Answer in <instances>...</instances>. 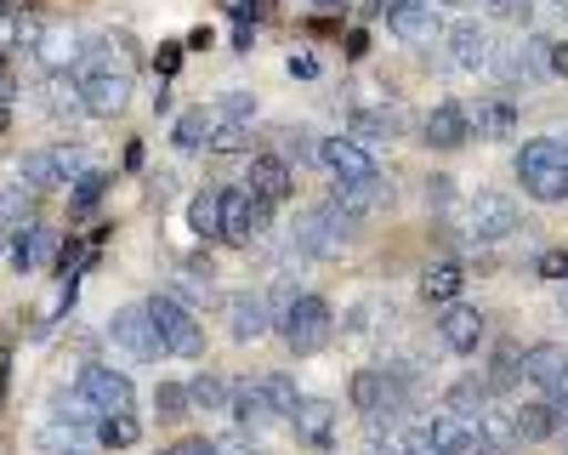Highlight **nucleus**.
Instances as JSON below:
<instances>
[{"mask_svg":"<svg viewBox=\"0 0 568 455\" xmlns=\"http://www.w3.org/2000/svg\"><path fill=\"white\" fill-rule=\"evenodd\" d=\"M471 433H478V444H484V449H495V455L517 444L511 410H495V404H489V410H478V416H471Z\"/></svg>","mask_w":568,"mask_h":455,"instance_id":"27","label":"nucleus"},{"mask_svg":"<svg viewBox=\"0 0 568 455\" xmlns=\"http://www.w3.org/2000/svg\"><path fill=\"white\" fill-rule=\"evenodd\" d=\"M267 200H256L251 189H222V240L251 251L262 234H267Z\"/></svg>","mask_w":568,"mask_h":455,"instance_id":"7","label":"nucleus"},{"mask_svg":"<svg viewBox=\"0 0 568 455\" xmlns=\"http://www.w3.org/2000/svg\"><path fill=\"white\" fill-rule=\"evenodd\" d=\"M404 455H433V438H426V427H409L404 438H393Z\"/></svg>","mask_w":568,"mask_h":455,"instance_id":"50","label":"nucleus"},{"mask_svg":"<svg viewBox=\"0 0 568 455\" xmlns=\"http://www.w3.org/2000/svg\"><path fill=\"white\" fill-rule=\"evenodd\" d=\"M393 114H375V109H353V120H347V136L353 143H364V149H382V143H393Z\"/></svg>","mask_w":568,"mask_h":455,"instance_id":"32","label":"nucleus"},{"mask_svg":"<svg viewBox=\"0 0 568 455\" xmlns=\"http://www.w3.org/2000/svg\"><path fill=\"white\" fill-rule=\"evenodd\" d=\"M546 63H551V74L568 80V40H551V46H546Z\"/></svg>","mask_w":568,"mask_h":455,"instance_id":"52","label":"nucleus"},{"mask_svg":"<svg viewBox=\"0 0 568 455\" xmlns=\"http://www.w3.org/2000/svg\"><path fill=\"white\" fill-rule=\"evenodd\" d=\"M165 455H216V449H211V438H176Z\"/></svg>","mask_w":568,"mask_h":455,"instance_id":"53","label":"nucleus"},{"mask_svg":"<svg viewBox=\"0 0 568 455\" xmlns=\"http://www.w3.org/2000/svg\"><path fill=\"white\" fill-rule=\"evenodd\" d=\"M562 422H568V416H562Z\"/></svg>","mask_w":568,"mask_h":455,"instance_id":"63","label":"nucleus"},{"mask_svg":"<svg viewBox=\"0 0 568 455\" xmlns=\"http://www.w3.org/2000/svg\"><path fill=\"white\" fill-rule=\"evenodd\" d=\"M187 404H194V410H227V382L200 371L194 382H187Z\"/></svg>","mask_w":568,"mask_h":455,"instance_id":"37","label":"nucleus"},{"mask_svg":"<svg viewBox=\"0 0 568 455\" xmlns=\"http://www.w3.org/2000/svg\"><path fill=\"white\" fill-rule=\"evenodd\" d=\"M103 194H109V176L85 165V171L74 176V194H69V205H74V211H91V205H98Z\"/></svg>","mask_w":568,"mask_h":455,"instance_id":"41","label":"nucleus"},{"mask_svg":"<svg viewBox=\"0 0 568 455\" xmlns=\"http://www.w3.org/2000/svg\"><path fill=\"white\" fill-rule=\"evenodd\" d=\"M273 143H278V160L284 165H307V160H318V143H313V131H302V125H278V136H273Z\"/></svg>","mask_w":568,"mask_h":455,"instance_id":"35","label":"nucleus"},{"mask_svg":"<svg viewBox=\"0 0 568 455\" xmlns=\"http://www.w3.org/2000/svg\"><path fill=\"white\" fill-rule=\"evenodd\" d=\"M52 410H58V422H63V427H80V433H91V427H98V410H91L80 393H69V398L58 393V398H52Z\"/></svg>","mask_w":568,"mask_h":455,"instance_id":"39","label":"nucleus"},{"mask_svg":"<svg viewBox=\"0 0 568 455\" xmlns=\"http://www.w3.org/2000/svg\"><path fill=\"white\" fill-rule=\"evenodd\" d=\"M58 165H63V176L74 182V176L85 171V149H80V143H58Z\"/></svg>","mask_w":568,"mask_h":455,"instance_id":"49","label":"nucleus"},{"mask_svg":"<svg viewBox=\"0 0 568 455\" xmlns=\"http://www.w3.org/2000/svg\"><path fill=\"white\" fill-rule=\"evenodd\" d=\"M557 313H562V318H568V280H562V285H557Z\"/></svg>","mask_w":568,"mask_h":455,"instance_id":"57","label":"nucleus"},{"mask_svg":"<svg viewBox=\"0 0 568 455\" xmlns=\"http://www.w3.org/2000/svg\"><path fill=\"white\" fill-rule=\"evenodd\" d=\"M273 331L284 336V347H291V353L313 358V353H324V347H329V336H336V313H329V302H324V296H296V302H291V313H284Z\"/></svg>","mask_w":568,"mask_h":455,"instance_id":"3","label":"nucleus"},{"mask_svg":"<svg viewBox=\"0 0 568 455\" xmlns=\"http://www.w3.org/2000/svg\"><path fill=\"white\" fill-rule=\"evenodd\" d=\"M18 182L23 189H34V194H52V189H63V165H58V149H29L23 160H18Z\"/></svg>","mask_w":568,"mask_h":455,"instance_id":"22","label":"nucleus"},{"mask_svg":"<svg viewBox=\"0 0 568 455\" xmlns=\"http://www.w3.org/2000/svg\"><path fill=\"white\" fill-rule=\"evenodd\" d=\"M426 205H433V211H444V205H455V176H426Z\"/></svg>","mask_w":568,"mask_h":455,"instance_id":"48","label":"nucleus"},{"mask_svg":"<svg viewBox=\"0 0 568 455\" xmlns=\"http://www.w3.org/2000/svg\"><path fill=\"white\" fill-rule=\"evenodd\" d=\"M347 240H353V216H347L336 200H324V205L302 211V222H296V251H307V256H318V262L342 256Z\"/></svg>","mask_w":568,"mask_h":455,"instance_id":"4","label":"nucleus"},{"mask_svg":"<svg viewBox=\"0 0 568 455\" xmlns=\"http://www.w3.org/2000/svg\"><path fill=\"white\" fill-rule=\"evenodd\" d=\"M387 29H393L404 46H433V40H444V18H438L433 0H398V7L387 12Z\"/></svg>","mask_w":568,"mask_h":455,"instance_id":"10","label":"nucleus"},{"mask_svg":"<svg viewBox=\"0 0 568 455\" xmlns=\"http://www.w3.org/2000/svg\"><path fill=\"white\" fill-rule=\"evenodd\" d=\"M546 46H551L546 34H529V40L511 52V63H506V69H511V74H524V80H546V74H551V63H546Z\"/></svg>","mask_w":568,"mask_h":455,"instance_id":"33","label":"nucleus"},{"mask_svg":"<svg viewBox=\"0 0 568 455\" xmlns=\"http://www.w3.org/2000/svg\"><path fill=\"white\" fill-rule=\"evenodd\" d=\"M74 393H80L91 410H98V416H120V410H131V404H136L131 376H125V371H114V364H80Z\"/></svg>","mask_w":568,"mask_h":455,"instance_id":"8","label":"nucleus"},{"mask_svg":"<svg viewBox=\"0 0 568 455\" xmlns=\"http://www.w3.org/2000/svg\"><path fill=\"white\" fill-rule=\"evenodd\" d=\"M91 433H98L109 449H131L142 438V422L131 416V410H120V416H98V427H91Z\"/></svg>","mask_w":568,"mask_h":455,"instance_id":"34","label":"nucleus"},{"mask_svg":"<svg viewBox=\"0 0 568 455\" xmlns=\"http://www.w3.org/2000/svg\"><path fill=\"white\" fill-rule=\"evenodd\" d=\"M420 143H433V149H460L471 143V120L460 103H433V114L420 120Z\"/></svg>","mask_w":568,"mask_h":455,"instance_id":"16","label":"nucleus"},{"mask_svg":"<svg viewBox=\"0 0 568 455\" xmlns=\"http://www.w3.org/2000/svg\"><path fill=\"white\" fill-rule=\"evenodd\" d=\"M318 160L336 171L342 182H358V176H382V165H375V154L364 143H353V136H324L318 143Z\"/></svg>","mask_w":568,"mask_h":455,"instance_id":"15","label":"nucleus"},{"mask_svg":"<svg viewBox=\"0 0 568 455\" xmlns=\"http://www.w3.org/2000/svg\"><path fill=\"white\" fill-rule=\"evenodd\" d=\"M444 40H449V58H455V69H466V74H484V69L495 63L489 29H484L478 18H460V23H449V29H444Z\"/></svg>","mask_w":568,"mask_h":455,"instance_id":"11","label":"nucleus"},{"mask_svg":"<svg viewBox=\"0 0 568 455\" xmlns=\"http://www.w3.org/2000/svg\"><path fill=\"white\" fill-rule=\"evenodd\" d=\"M7 256H12L18 273H40L45 262L58 256V234H52V228H40V222H29V228H18V240H12Z\"/></svg>","mask_w":568,"mask_h":455,"instance_id":"19","label":"nucleus"},{"mask_svg":"<svg viewBox=\"0 0 568 455\" xmlns=\"http://www.w3.org/2000/svg\"><path fill=\"white\" fill-rule=\"evenodd\" d=\"M262 393H267V404H273V416H278V422H291V410L302 404L296 382H291V376H278V371H273V376H262Z\"/></svg>","mask_w":568,"mask_h":455,"instance_id":"38","label":"nucleus"},{"mask_svg":"<svg viewBox=\"0 0 568 455\" xmlns=\"http://www.w3.org/2000/svg\"><path fill=\"white\" fill-rule=\"evenodd\" d=\"M74 91H80V114H91V120H114V114L131 103V74L114 69V63H91V69L74 80Z\"/></svg>","mask_w":568,"mask_h":455,"instance_id":"5","label":"nucleus"},{"mask_svg":"<svg viewBox=\"0 0 568 455\" xmlns=\"http://www.w3.org/2000/svg\"><path fill=\"white\" fill-rule=\"evenodd\" d=\"M7 251H12V228H7V222H0V256H7Z\"/></svg>","mask_w":568,"mask_h":455,"instance_id":"58","label":"nucleus"},{"mask_svg":"<svg viewBox=\"0 0 568 455\" xmlns=\"http://www.w3.org/2000/svg\"><path fill=\"white\" fill-rule=\"evenodd\" d=\"M211 114H216V109H211ZM245 143H251V125L216 120V125H211V143H205V149H211V154H240Z\"/></svg>","mask_w":568,"mask_h":455,"instance_id":"40","label":"nucleus"},{"mask_svg":"<svg viewBox=\"0 0 568 455\" xmlns=\"http://www.w3.org/2000/svg\"><path fill=\"white\" fill-rule=\"evenodd\" d=\"M438 336L449 353H478L484 336H489V318L466 302H444V318H438Z\"/></svg>","mask_w":568,"mask_h":455,"instance_id":"13","label":"nucleus"},{"mask_svg":"<svg viewBox=\"0 0 568 455\" xmlns=\"http://www.w3.org/2000/svg\"><path fill=\"white\" fill-rule=\"evenodd\" d=\"M557 7H568V0H557Z\"/></svg>","mask_w":568,"mask_h":455,"instance_id":"62","label":"nucleus"},{"mask_svg":"<svg viewBox=\"0 0 568 455\" xmlns=\"http://www.w3.org/2000/svg\"><path fill=\"white\" fill-rule=\"evenodd\" d=\"M291 74H302V80H313V74H318V63H313V58H291Z\"/></svg>","mask_w":568,"mask_h":455,"instance_id":"55","label":"nucleus"},{"mask_svg":"<svg viewBox=\"0 0 568 455\" xmlns=\"http://www.w3.org/2000/svg\"><path fill=\"white\" fill-rule=\"evenodd\" d=\"M444 7H460V0H444Z\"/></svg>","mask_w":568,"mask_h":455,"instance_id":"60","label":"nucleus"},{"mask_svg":"<svg viewBox=\"0 0 568 455\" xmlns=\"http://www.w3.org/2000/svg\"><path fill=\"white\" fill-rule=\"evenodd\" d=\"M211 125H216L211 109H182V114H176V131H171V143H176L182 154H200V149L211 143Z\"/></svg>","mask_w":568,"mask_h":455,"instance_id":"29","label":"nucleus"},{"mask_svg":"<svg viewBox=\"0 0 568 455\" xmlns=\"http://www.w3.org/2000/svg\"><path fill=\"white\" fill-rule=\"evenodd\" d=\"M517 376H524V371H517V347H511V342H500V347H495V371H489L484 382H489V393H506Z\"/></svg>","mask_w":568,"mask_h":455,"instance_id":"43","label":"nucleus"},{"mask_svg":"<svg viewBox=\"0 0 568 455\" xmlns=\"http://www.w3.org/2000/svg\"><path fill=\"white\" fill-rule=\"evenodd\" d=\"M211 449H216V455H256V433H251V427H233V433L211 438Z\"/></svg>","mask_w":568,"mask_h":455,"instance_id":"46","label":"nucleus"},{"mask_svg":"<svg viewBox=\"0 0 568 455\" xmlns=\"http://www.w3.org/2000/svg\"><path fill=\"white\" fill-rule=\"evenodd\" d=\"M517 182L524 194L540 205H562L568 200V143L557 136H535V143L517 149Z\"/></svg>","mask_w":568,"mask_h":455,"instance_id":"1","label":"nucleus"},{"mask_svg":"<svg viewBox=\"0 0 568 455\" xmlns=\"http://www.w3.org/2000/svg\"><path fill=\"white\" fill-rule=\"evenodd\" d=\"M364 455H404V449H398V444H369Z\"/></svg>","mask_w":568,"mask_h":455,"instance_id":"56","label":"nucleus"},{"mask_svg":"<svg viewBox=\"0 0 568 455\" xmlns=\"http://www.w3.org/2000/svg\"><path fill=\"white\" fill-rule=\"evenodd\" d=\"M109 342H114L125 358H154V353H160V336H154L149 307H114V318H109Z\"/></svg>","mask_w":568,"mask_h":455,"instance_id":"9","label":"nucleus"},{"mask_svg":"<svg viewBox=\"0 0 568 455\" xmlns=\"http://www.w3.org/2000/svg\"><path fill=\"white\" fill-rule=\"evenodd\" d=\"M511 427H517V444H546V438L562 427V416H557L546 398H535V404H524V410H511Z\"/></svg>","mask_w":568,"mask_h":455,"instance_id":"25","label":"nucleus"},{"mask_svg":"<svg viewBox=\"0 0 568 455\" xmlns=\"http://www.w3.org/2000/svg\"><path fill=\"white\" fill-rule=\"evenodd\" d=\"M426 438H433V455H478V433H471L466 416H455V410H444V416L426 422Z\"/></svg>","mask_w":568,"mask_h":455,"instance_id":"18","label":"nucleus"},{"mask_svg":"<svg viewBox=\"0 0 568 455\" xmlns=\"http://www.w3.org/2000/svg\"><path fill=\"white\" fill-rule=\"evenodd\" d=\"M489 18H495V23H511V29H529L535 0H489Z\"/></svg>","mask_w":568,"mask_h":455,"instance_id":"45","label":"nucleus"},{"mask_svg":"<svg viewBox=\"0 0 568 455\" xmlns=\"http://www.w3.org/2000/svg\"><path fill=\"white\" fill-rule=\"evenodd\" d=\"M466 120H471V131H478V136H489V143H500V136L517 131V109H511V98H484L478 109H466Z\"/></svg>","mask_w":568,"mask_h":455,"instance_id":"24","label":"nucleus"},{"mask_svg":"<svg viewBox=\"0 0 568 455\" xmlns=\"http://www.w3.org/2000/svg\"><path fill=\"white\" fill-rule=\"evenodd\" d=\"M478 455H495V449H478Z\"/></svg>","mask_w":568,"mask_h":455,"instance_id":"61","label":"nucleus"},{"mask_svg":"<svg viewBox=\"0 0 568 455\" xmlns=\"http://www.w3.org/2000/svg\"><path fill=\"white\" fill-rule=\"evenodd\" d=\"M18 12V0H0V18H12Z\"/></svg>","mask_w":568,"mask_h":455,"instance_id":"59","label":"nucleus"},{"mask_svg":"<svg viewBox=\"0 0 568 455\" xmlns=\"http://www.w3.org/2000/svg\"><path fill=\"white\" fill-rule=\"evenodd\" d=\"M489 404H495V393H489L484 376H460V382L444 393V410H455V416H466V422L478 416V410H489Z\"/></svg>","mask_w":568,"mask_h":455,"instance_id":"28","label":"nucleus"},{"mask_svg":"<svg viewBox=\"0 0 568 455\" xmlns=\"http://www.w3.org/2000/svg\"><path fill=\"white\" fill-rule=\"evenodd\" d=\"M142 307H149V318H154L160 353H176V358H200L205 353V325H200V313L187 307L182 296L160 291V296H149Z\"/></svg>","mask_w":568,"mask_h":455,"instance_id":"2","label":"nucleus"},{"mask_svg":"<svg viewBox=\"0 0 568 455\" xmlns=\"http://www.w3.org/2000/svg\"><path fill=\"white\" fill-rule=\"evenodd\" d=\"M34 205H40V194L23 189V182H7V189H0V222H7L12 234H18V228H29V222H40Z\"/></svg>","mask_w":568,"mask_h":455,"instance_id":"31","label":"nucleus"},{"mask_svg":"<svg viewBox=\"0 0 568 455\" xmlns=\"http://www.w3.org/2000/svg\"><path fill=\"white\" fill-rule=\"evenodd\" d=\"M0 91L12 98V52H7V46H0Z\"/></svg>","mask_w":568,"mask_h":455,"instance_id":"54","label":"nucleus"},{"mask_svg":"<svg viewBox=\"0 0 568 455\" xmlns=\"http://www.w3.org/2000/svg\"><path fill=\"white\" fill-rule=\"evenodd\" d=\"M546 404L557 410V416H568V371H562V376H557V382L546 387Z\"/></svg>","mask_w":568,"mask_h":455,"instance_id":"51","label":"nucleus"},{"mask_svg":"<svg viewBox=\"0 0 568 455\" xmlns=\"http://www.w3.org/2000/svg\"><path fill=\"white\" fill-rule=\"evenodd\" d=\"M216 120H233V125H251L256 120V91H227L216 103Z\"/></svg>","mask_w":568,"mask_h":455,"instance_id":"44","label":"nucleus"},{"mask_svg":"<svg viewBox=\"0 0 568 455\" xmlns=\"http://www.w3.org/2000/svg\"><path fill=\"white\" fill-rule=\"evenodd\" d=\"M460 285H466V267H460V262H433V267L420 273V296L433 302V307L455 302V296H460Z\"/></svg>","mask_w":568,"mask_h":455,"instance_id":"26","label":"nucleus"},{"mask_svg":"<svg viewBox=\"0 0 568 455\" xmlns=\"http://www.w3.org/2000/svg\"><path fill=\"white\" fill-rule=\"evenodd\" d=\"M245 189H251L256 200H267V205H284V200L296 194V171L284 165L278 154H256L251 171H245Z\"/></svg>","mask_w":568,"mask_h":455,"instance_id":"14","label":"nucleus"},{"mask_svg":"<svg viewBox=\"0 0 568 455\" xmlns=\"http://www.w3.org/2000/svg\"><path fill=\"white\" fill-rule=\"evenodd\" d=\"M34 444H40V455H91L85 438H80V427H63V422H52Z\"/></svg>","mask_w":568,"mask_h":455,"instance_id":"36","label":"nucleus"},{"mask_svg":"<svg viewBox=\"0 0 568 455\" xmlns=\"http://www.w3.org/2000/svg\"><path fill=\"white\" fill-rule=\"evenodd\" d=\"M222 307H227V336L233 342H262L273 331V313H267V296L262 291H233Z\"/></svg>","mask_w":568,"mask_h":455,"instance_id":"12","label":"nucleus"},{"mask_svg":"<svg viewBox=\"0 0 568 455\" xmlns=\"http://www.w3.org/2000/svg\"><path fill=\"white\" fill-rule=\"evenodd\" d=\"M517 371H524L535 387H551V382L568 371V347H557V342H529L524 353H517Z\"/></svg>","mask_w":568,"mask_h":455,"instance_id":"21","label":"nucleus"},{"mask_svg":"<svg viewBox=\"0 0 568 455\" xmlns=\"http://www.w3.org/2000/svg\"><path fill=\"white\" fill-rule=\"evenodd\" d=\"M227 416L240 422V427H251V433H262L267 422H278V416H273V404H267V393H262V376L227 387Z\"/></svg>","mask_w":568,"mask_h":455,"instance_id":"17","label":"nucleus"},{"mask_svg":"<svg viewBox=\"0 0 568 455\" xmlns=\"http://www.w3.org/2000/svg\"><path fill=\"white\" fill-rule=\"evenodd\" d=\"M535 273H540V280H551V285H562L568 280V251H540L535 256Z\"/></svg>","mask_w":568,"mask_h":455,"instance_id":"47","label":"nucleus"},{"mask_svg":"<svg viewBox=\"0 0 568 455\" xmlns=\"http://www.w3.org/2000/svg\"><path fill=\"white\" fill-rule=\"evenodd\" d=\"M291 427H296V438L302 444H329V438H336V404H329V398H302L296 410H291Z\"/></svg>","mask_w":568,"mask_h":455,"instance_id":"20","label":"nucleus"},{"mask_svg":"<svg viewBox=\"0 0 568 455\" xmlns=\"http://www.w3.org/2000/svg\"><path fill=\"white\" fill-rule=\"evenodd\" d=\"M517 228H524V216H517V205L506 194L478 189L466 200V234H471V245H500V240L517 234Z\"/></svg>","mask_w":568,"mask_h":455,"instance_id":"6","label":"nucleus"},{"mask_svg":"<svg viewBox=\"0 0 568 455\" xmlns=\"http://www.w3.org/2000/svg\"><path fill=\"white\" fill-rule=\"evenodd\" d=\"M187 228H194L200 240H222V189H200L187 200Z\"/></svg>","mask_w":568,"mask_h":455,"instance_id":"30","label":"nucleus"},{"mask_svg":"<svg viewBox=\"0 0 568 455\" xmlns=\"http://www.w3.org/2000/svg\"><path fill=\"white\" fill-rule=\"evenodd\" d=\"M387 194H393V189H387L382 176H358V182H342V176H336V194H329V200H336V205L358 222V216H369L375 205H382Z\"/></svg>","mask_w":568,"mask_h":455,"instance_id":"23","label":"nucleus"},{"mask_svg":"<svg viewBox=\"0 0 568 455\" xmlns=\"http://www.w3.org/2000/svg\"><path fill=\"white\" fill-rule=\"evenodd\" d=\"M154 410H160L165 422L187 416V410H194V404H187V382H160V387H154Z\"/></svg>","mask_w":568,"mask_h":455,"instance_id":"42","label":"nucleus"}]
</instances>
